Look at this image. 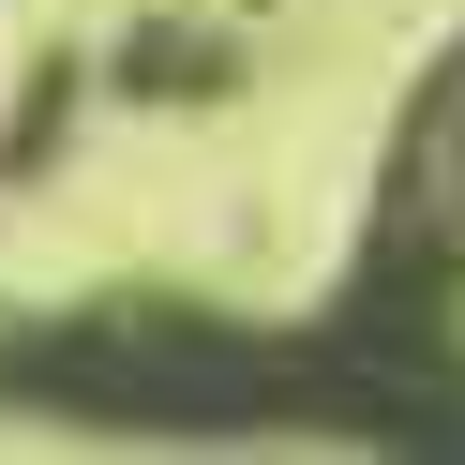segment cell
<instances>
[{"label": "cell", "mask_w": 465, "mask_h": 465, "mask_svg": "<svg viewBox=\"0 0 465 465\" xmlns=\"http://www.w3.org/2000/svg\"><path fill=\"white\" fill-rule=\"evenodd\" d=\"M391 241L405 255H465V61L420 91L405 121V165H391Z\"/></svg>", "instance_id": "obj_1"}]
</instances>
